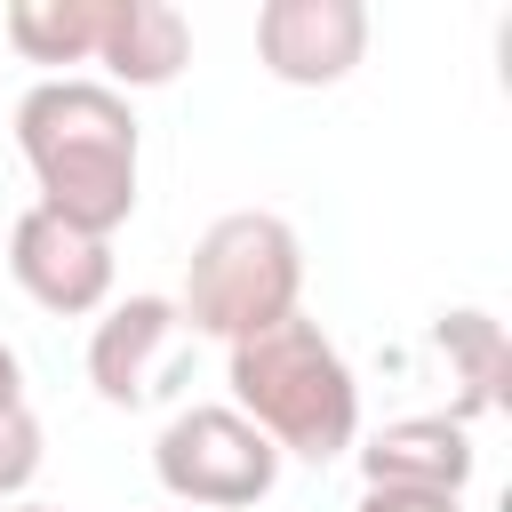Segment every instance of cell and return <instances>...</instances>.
Returning a JSON list of instances; mask_svg holds the SVG:
<instances>
[{
	"label": "cell",
	"instance_id": "6da1fadb",
	"mask_svg": "<svg viewBox=\"0 0 512 512\" xmlns=\"http://www.w3.org/2000/svg\"><path fill=\"white\" fill-rule=\"evenodd\" d=\"M16 152L40 184L32 208L112 240L128 216H136V168H144V128L128 112L120 88L104 80H80V72H56V80H32L24 104H16Z\"/></svg>",
	"mask_w": 512,
	"mask_h": 512
},
{
	"label": "cell",
	"instance_id": "7a4b0ae2",
	"mask_svg": "<svg viewBox=\"0 0 512 512\" xmlns=\"http://www.w3.org/2000/svg\"><path fill=\"white\" fill-rule=\"evenodd\" d=\"M224 384H232V408L280 456L336 464L360 440V384H352L344 352L328 344V328L304 320V312L224 344Z\"/></svg>",
	"mask_w": 512,
	"mask_h": 512
},
{
	"label": "cell",
	"instance_id": "3957f363",
	"mask_svg": "<svg viewBox=\"0 0 512 512\" xmlns=\"http://www.w3.org/2000/svg\"><path fill=\"white\" fill-rule=\"evenodd\" d=\"M296 296H304V240H296V224L272 216V208H232V216H216L192 240L176 312H184L192 336L240 344V336L288 320Z\"/></svg>",
	"mask_w": 512,
	"mask_h": 512
},
{
	"label": "cell",
	"instance_id": "277c9868",
	"mask_svg": "<svg viewBox=\"0 0 512 512\" xmlns=\"http://www.w3.org/2000/svg\"><path fill=\"white\" fill-rule=\"evenodd\" d=\"M152 480L184 504V512H248L272 496L280 480V448L232 408V400H200L176 408L152 440Z\"/></svg>",
	"mask_w": 512,
	"mask_h": 512
},
{
	"label": "cell",
	"instance_id": "5b68a950",
	"mask_svg": "<svg viewBox=\"0 0 512 512\" xmlns=\"http://www.w3.org/2000/svg\"><path fill=\"white\" fill-rule=\"evenodd\" d=\"M192 368V328L176 312V296H120L104 304L96 336H88V384L104 408H144L160 392H176Z\"/></svg>",
	"mask_w": 512,
	"mask_h": 512
},
{
	"label": "cell",
	"instance_id": "8992f818",
	"mask_svg": "<svg viewBox=\"0 0 512 512\" xmlns=\"http://www.w3.org/2000/svg\"><path fill=\"white\" fill-rule=\"evenodd\" d=\"M8 280L56 320H88L112 304V240H96L48 208H24L8 224Z\"/></svg>",
	"mask_w": 512,
	"mask_h": 512
},
{
	"label": "cell",
	"instance_id": "52a82bcc",
	"mask_svg": "<svg viewBox=\"0 0 512 512\" xmlns=\"http://www.w3.org/2000/svg\"><path fill=\"white\" fill-rule=\"evenodd\" d=\"M368 56L360 0H264L256 8V64L280 88H336Z\"/></svg>",
	"mask_w": 512,
	"mask_h": 512
},
{
	"label": "cell",
	"instance_id": "ba28073f",
	"mask_svg": "<svg viewBox=\"0 0 512 512\" xmlns=\"http://www.w3.org/2000/svg\"><path fill=\"white\" fill-rule=\"evenodd\" d=\"M480 472L472 424L456 416H392L384 432L360 440V480L368 488H424V496H464Z\"/></svg>",
	"mask_w": 512,
	"mask_h": 512
},
{
	"label": "cell",
	"instance_id": "9c48e42d",
	"mask_svg": "<svg viewBox=\"0 0 512 512\" xmlns=\"http://www.w3.org/2000/svg\"><path fill=\"white\" fill-rule=\"evenodd\" d=\"M96 64H104V88H120V96L168 88V80L192 64V24H184L168 0H104Z\"/></svg>",
	"mask_w": 512,
	"mask_h": 512
},
{
	"label": "cell",
	"instance_id": "30bf717a",
	"mask_svg": "<svg viewBox=\"0 0 512 512\" xmlns=\"http://www.w3.org/2000/svg\"><path fill=\"white\" fill-rule=\"evenodd\" d=\"M432 344H440V360H448V368H456V384H464V400L448 408L456 424H472L480 408H496V400H504V320H496V312L456 304V312H440V320H432Z\"/></svg>",
	"mask_w": 512,
	"mask_h": 512
},
{
	"label": "cell",
	"instance_id": "8fae6325",
	"mask_svg": "<svg viewBox=\"0 0 512 512\" xmlns=\"http://www.w3.org/2000/svg\"><path fill=\"white\" fill-rule=\"evenodd\" d=\"M0 32L24 64H96L104 0H16L0 16Z\"/></svg>",
	"mask_w": 512,
	"mask_h": 512
},
{
	"label": "cell",
	"instance_id": "7c38bea8",
	"mask_svg": "<svg viewBox=\"0 0 512 512\" xmlns=\"http://www.w3.org/2000/svg\"><path fill=\"white\" fill-rule=\"evenodd\" d=\"M40 456H48V432H40V416L16 400V408H0V504H24V488L40 480Z\"/></svg>",
	"mask_w": 512,
	"mask_h": 512
},
{
	"label": "cell",
	"instance_id": "4fadbf2b",
	"mask_svg": "<svg viewBox=\"0 0 512 512\" xmlns=\"http://www.w3.org/2000/svg\"><path fill=\"white\" fill-rule=\"evenodd\" d=\"M352 512H464V496H424V488H360Z\"/></svg>",
	"mask_w": 512,
	"mask_h": 512
},
{
	"label": "cell",
	"instance_id": "5bb4252c",
	"mask_svg": "<svg viewBox=\"0 0 512 512\" xmlns=\"http://www.w3.org/2000/svg\"><path fill=\"white\" fill-rule=\"evenodd\" d=\"M24 400V360H16V344H0V408H16Z\"/></svg>",
	"mask_w": 512,
	"mask_h": 512
},
{
	"label": "cell",
	"instance_id": "9a60e30c",
	"mask_svg": "<svg viewBox=\"0 0 512 512\" xmlns=\"http://www.w3.org/2000/svg\"><path fill=\"white\" fill-rule=\"evenodd\" d=\"M0 512H64V504H32V496H24V504H0Z\"/></svg>",
	"mask_w": 512,
	"mask_h": 512
}]
</instances>
